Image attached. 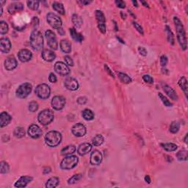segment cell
I'll use <instances>...</instances> for the list:
<instances>
[{"label":"cell","mask_w":188,"mask_h":188,"mask_svg":"<svg viewBox=\"0 0 188 188\" xmlns=\"http://www.w3.org/2000/svg\"><path fill=\"white\" fill-rule=\"evenodd\" d=\"M12 120V117L6 112H2L0 114V126L1 127L8 126Z\"/></svg>","instance_id":"24"},{"label":"cell","mask_w":188,"mask_h":188,"mask_svg":"<svg viewBox=\"0 0 188 188\" xmlns=\"http://www.w3.org/2000/svg\"><path fill=\"white\" fill-rule=\"evenodd\" d=\"M38 121L43 126L49 125L54 120V113L51 110L46 109L43 110L38 114Z\"/></svg>","instance_id":"5"},{"label":"cell","mask_w":188,"mask_h":188,"mask_svg":"<svg viewBox=\"0 0 188 188\" xmlns=\"http://www.w3.org/2000/svg\"><path fill=\"white\" fill-rule=\"evenodd\" d=\"M91 150V144L88 143H84L79 145L78 149H77V153H78L80 156H85L87 154L89 153Z\"/></svg>","instance_id":"23"},{"label":"cell","mask_w":188,"mask_h":188,"mask_svg":"<svg viewBox=\"0 0 188 188\" xmlns=\"http://www.w3.org/2000/svg\"><path fill=\"white\" fill-rule=\"evenodd\" d=\"M180 129V124L177 121H173L169 127V130L171 133L176 134L179 132V130Z\"/></svg>","instance_id":"39"},{"label":"cell","mask_w":188,"mask_h":188,"mask_svg":"<svg viewBox=\"0 0 188 188\" xmlns=\"http://www.w3.org/2000/svg\"><path fill=\"white\" fill-rule=\"evenodd\" d=\"M45 36L47 41L48 46L53 50H57L58 47V43H57V37H56L55 32L52 30H47L45 32Z\"/></svg>","instance_id":"9"},{"label":"cell","mask_w":188,"mask_h":188,"mask_svg":"<svg viewBox=\"0 0 188 188\" xmlns=\"http://www.w3.org/2000/svg\"><path fill=\"white\" fill-rule=\"evenodd\" d=\"M161 146H162L163 149L167 151H176L178 148V146L176 144L172 143H162L161 144Z\"/></svg>","instance_id":"34"},{"label":"cell","mask_w":188,"mask_h":188,"mask_svg":"<svg viewBox=\"0 0 188 188\" xmlns=\"http://www.w3.org/2000/svg\"><path fill=\"white\" fill-rule=\"evenodd\" d=\"M50 172H51V168H50L49 167L45 168L43 169V173H44V174H48V173H49Z\"/></svg>","instance_id":"56"},{"label":"cell","mask_w":188,"mask_h":188,"mask_svg":"<svg viewBox=\"0 0 188 188\" xmlns=\"http://www.w3.org/2000/svg\"><path fill=\"white\" fill-rule=\"evenodd\" d=\"M30 46L35 51H41L43 47V38L41 32L34 30L30 35Z\"/></svg>","instance_id":"2"},{"label":"cell","mask_w":188,"mask_h":188,"mask_svg":"<svg viewBox=\"0 0 188 188\" xmlns=\"http://www.w3.org/2000/svg\"><path fill=\"white\" fill-rule=\"evenodd\" d=\"M27 4L28 8L30 9H31L32 10H37L39 8L40 2L38 1H32V0H30V1H27Z\"/></svg>","instance_id":"41"},{"label":"cell","mask_w":188,"mask_h":188,"mask_svg":"<svg viewBox=\"0 0 188 188\" xmlns=\"http://www.w3.org/2000/svg\"><path fill=\"white\" fill-rule=\"evenodd\" d=\"M18 63L16 59L14 57H7L6 60H5V69L8 70H13L17 67Z\"/></svg>","instance_id":"20"},{"label":"cell","mask_w":188,"mask_h":188,"mask_svg":"<svg viewBox=\"0 0 188 188\" xmlns=\"http://www.w3.org/2000/svg\"><path fill=\"white\" fill-rule=\"evenodd\" d=\"M24 10V5L21 2H13L9 5L8 11L10 14H15L16 13L22 11Z\"/></svg>","instance_id":"21"},{"label":"cell","mask_w":188,"mask_h":188,"mask_svg":"<svg viewBox=\"0 0 188 188\" xmlns=\"http://www.w3.org/2000/svg\"><path fill=\"white\" fill-rule=\"evenodd\" d=\"M60 183V179L57 177H51L50 179H49L48 181L46 183V187L47 188H55Z\"/></svg>","instance_id":"28"},{"label":"cell","mask_w":188,"mask_h":188,"mask_svg":"<svg viewBox=\"0 0 188 188\" xmlns=\"http://www.w3.org/2000/svg\"><path fill=\"white\" fill-rule=\"evenodd\" d=\"M35 93L38 98L41 99H46L49 97L50 93H51V89L47 84H40L36 87Z\"/></svg>","instance_id":"7"},{"label":"cell","mask_w":188,"mask_h":188,"mask_svg":"<svg viewBox=\"0 0 188 188\" xmlns=\"http://www.w3.org/2000/svg\"><path fill=\"white\" fill-rule=\"evenodd\" d=\"M187 151L186 150H181L176 154V158L179 161H187Z\"/></svg>","instance_id":"38"},{"label":"cell","mask_w":188,"mask_h":188,"mask_svg":"<svg viewBox=\"0 0 188 188\" xmlns=\"http://www.w3.org/2000/svg\"><path fill=\"white\" fill-rule=\"evenodd\" d=\"M9 170H10V166L8 162L2 161L0 163V172L2 174H5V173H8L9 172Z\"/></svg>","instance_id":"40"},{"label":"cell","mask_w":188,"mask_h":188,"mask_svg":"<svg viewBox=\"0 0 188 188\" xmlns=\"http://www.w3.org/2000/svg\"><path fill=\"white\" fill-rule=\"evenodd\" d=\"M29 110L32 113H35L38 110V104L36 102H31L29 104Z\"/></svg>","instance_id":"46"},{"label":"cell","mask_w":188,"mask_h":188,"mask_svg":"<svg viewBox=\"0 0 188 188\" xmlns=\"http://www.w3.org/2000/svg\"><path fill=\"white\" fill-rule=\"evenodd\" d=\"M87 102H88V99L85 96H81L77 99V103L79 104H86Z\"/></svg>","instance_id":"52"},{"label":"cell","mask_w":188,"mask_h":188,"mask_svg":"<svg viewBox=\"0 0 188 188\" xmlns=\"http://www.w3.org/2000/svg\"><path fill=\"white\" fill-rule=\"evenodd\" d=\"M132 3H133L134 6H135V7H136V8H137V7H138V5H137V2L136 1H132Z\"/></svg>","instance_id":"61"},{"label":"cell","mask_w":188,"mask_h":188,"mask_svg":"<svg viewBox=\"0 0 188 188\" xmlns=\"http://www.w3.org/2000/svg\"><path fill=\"white\" fill-rule=\"evenodd\" d=\"M133 26L135 27V28L136 29V30L138 31L142 35H143L144 32H143V27L140 26V24H139L137 22H133Z\"/></svg>","instance_id":"49"},{"label":"cell","mask_w":188,"mask_h":188,"mask_svg":"<svg viewBox=\"0 0 188 188\" xmlns=\"http://www.w3.org/2000/svg\"><path fill=\"white\" fill-rule=\"evenodd\" d=\"M76 151V147L73 145H68L61 150V154L63 156H67V155H70L74 154Z\"/></svg>","instance_id":"29"},{"label":"cell","mask_w":188,"mask_h":188,"mask_svg":"<svg viewBox=\"0 0 188 188\" xmlns=\"http://www.w3.org/2000/svg\"><path fill=\"white\" fill-rule=\"evenodd\" d=\"M56 55L50 49H44L42 52V58L46 62H52L55 59Z\"/></svg>","instance_id":"25"},{"label":"cell","mask_w":188,"mask_h":188,"mask_svg":"<svg viewBox=\"0 0 188 188\" xmlns=\"http://www.w3.org/2000/svg\"><path fill=\"white\" fill-rule=\"evenodd\" d=\"M0 8H1V12H0V16H2V13H3L2 6V5H1V7H0Z\"/></svg>","instance_id":"63"},{"label":"cell","mask_w":188,"mask_h":188,"mask_svg":"<svg viewBox=\"0 0 188 188\" xmlns=\"http://www.w3.org/2000/svg\"><path fill=\"white\" fill-rule=\"evenodd\" d=\"M58 32H59L60 35H62V36H63V35H64V34H65V32L63 31V30L62 28L59 29V30H58Z\"/></svg>","instance_id":"59"},{"label":"cell","mask_w":188,"mask_h":188,"mask_svg":"<svg viewBox=\"0 0 188 188\" xmlns=\"http://www.w3.org/2000/svg\"><path fill=\"white\" fill-rule=\"evenodd\" d=\"M62 140V135L59 132L50 131L46 133L45 136V142L49 147H56L60 143Z\"/></svg>","instance_id":"3"},{"label":"cell","mask_w":188,"mask_h":188,"mask_svg":"<svg viewBox=\"0 0 188 188\" xmlns=\"http://www.w3.org/2000/svg\"><path fill=\"white\" fill-rule=\"evenodd\" d=\"M158 96H159V97H160V99H161V101H162V102L164 104V106H166V107H172L173 106L172 103L170 102L168 99L166 98V97L164 96L162 93H159Z\"/></svg>","instance_id":"45"},{"label":"cell","mask_w":188,"mask_h":188,"mask_svg":"<svg viewBox=\"0 0 188 188\" xmlns=\"http://www.w3.org/2000/svg\"><path fill=\"white\" fill-rule=\"evenodd\" d=\"M46 20L49 24L54 29H60L62 27V20L54 13H49L46 16Z\"/></svg>","instance_id":"8"},{"label":"cell","mask_w":188,"mask_h":188,"mask_svg":"<svg viewBox=\"0 0 188 188\" xmlns=\"http://www.w3.org/2000/svg\"><path fill=\"white\" fill-rule=\"evenodd\" d=\"M79 159L74 155H70L65 157L60 163V168L63 170L73 169L78 164Z\"/></svg>","instance_id":"4"},{"label":"cell","mask_w":188,"mask_h":188,"mask_svg":"<svg viewBox=\"0 0 188 188\" xmlns=\"http://www.w3.org/2000/svg\"><path fill=\"white\" fill-rule=\"evenodd\" d=\"M168 63V57L165 55H162L160 57V65L162 67L165 66Z\"/></svg>","instance_id":"50"},{"label":"cell","mask_w":188,"mask_h":188,"mask_svg":"<svg viewBox=\"0 0 188 188\" xmlns=\"http://www.w3.org/2000/svg\"><path fill=\"white\" fill-rule=\"evenodd\" d=\"M25 130L22 127H16L13 131L14 136L17 138H22L25 135Z\"/></svg>","instance_id":"37"},{"label":"cell","mask_w":188,"mask_h":188,"mask_svg":"<svg viewBox=\"0 0 188 188\" xmlns=\"http://www.w3.org/2000/svg\"><path fill=\"white\" fill-rule=\"evenodd\" d=\"M115 4L119 8H125L126 7V3L124 1H121V0H116Z\"/></svg>","instance_id":"51"},{"label":"cell","mask_w":188,"mask_h":188,"mask_svg":"<svg viewBox=\"0 0 188 188\" xmlns=\"http://www.w3.org/2000/svg\"><path fill=\"white\" fill-rule=\"evenodd\" d=\"M81 3L85 5H89L90 3H91V1H85V0H82V1H81Z\"/></svg>","instance_id":"58"},{"label":"cell","mask_w":188,"mask_h":188,"mask_svg":"<svg viewBox=\"0 0 188 188\" xmlns=\"http://www.w3.org/2000/svg\"><path fill=\"white\" fill-rule=\"evenodd\" d=\"M70 36H71V38H73L76 42H82L83 41V39H84V37H83V35L82 34L79 33L78 32H77V30H75L74 28H70Z\"/></svg>","instance_id":"27"},{"label":"cell","mask_w":188,"mask_h":188,"mask_svg":"<svg viewBox=\"0 0 188 188\" xmlns=\"http://www.w3.org/2000/svg\"><path fill=\"white\" fill-rule=\"evenodd\" d=\"M65 61H66V64L67 66H74V62H73V60L71 59V57H70V56H66V57H64Z\"/></svg>","instance_id":"48"},{"label":"cell","mask_w":188,"mask_h":188,"mask_svg":"<svg viewBox=\"0 0 188 188\" xmlns=\"http://www.w3.org/2000/svg\"><path fill=\"white\" fill-rule=\"evenodd\" d=\"M103 156L102 154L98 150H95L93 151V153L90 155V164L92 165H99L102 162Z\"/></svg>","instance_id":"16"},{"label":"cell","mask_w":188,"mask_h":188,"mask_svg":"<svg viewBox=\"0 0 188 188\" xmlns=\"http://www.w3.org/2000/svg\"><path fill=\"white\" fill-rule=\"evenodd\" d=\"M96 18L97 22H98V27L100 32L103 34H105L107 32L106 30V19L104 13L101 10H96Z\"/></svg>","instance_id":"10"},{"label":"cell","mask_w":188,"mask_h":188,"mask_svg":"<svg viewBox=\"0 0 188 188\" xmlns=\"http://www.w3.org/2000/svg\"><path fill=\"white\" fill-rule=\"evenodd\" d=\"M141 4H143L144 5V6L146 7V8H149V5H148V3L146 2H144V1H140Z\"/></svg>","instance_id":"60"},{"label":"cell","mask_w":188,"mask_h":188,"mask_svg":"<svg viewBox=\"0 0 188 188\" xmlns=\"http://www.w3.org/2000/svg\"><path fill=\"white\" fill-rule=\"evenodd\" d=\"M33 180V178L31 176H23L16 181V182L15 183V187L18 188H21V187H25L29 183L32 182Z\"/></svg>","instance_id":"19"},{"label":"cell","mask_w":188,"mask_h":188,"mask_svg":"<svg viewBox=\"0 0 188 188\" xmlns=\"http://www.w3.org/2000/svg\"><path fill=\"white\" fill-rule=\"evenodd\" d=\"M118 78L121 80V82L124 83V84H129V83L132 82L131 77H129L127 74H126L118 72Z\"/></svg>","instance_id":"35"},{"label":"cell","mask_w":188,"mask_h":188,"mask_svg":"<svg viewBox=\"0 0 188 188\" xmlns=\"http://www.w3.org/2000/svg\"><path fill=\"white\" fill-rule=\"evenodd\" d=\"M32 86L31 84H30V83L28 82L23 83V84H21V85L18 88V89L16 90V96L20 99L27 98L32 92Z\"/></svg>","instance_id":"6"},{"label":"cell","mask_w":188,"mask_h":188,"mask_svg":"<svg viewBox=\"0 0 188 188\" xmlns=\"http://www.w3.org/2000/svg\"><path fill=\"white\" fill-rule=\"evenodd\" d=\"M60 46L61 50L66 54H68L71 52V45L70 42L67 40H62L60 43Z\"/></svg>","instance_id":"26"},{"label":"cell","mask_w":188,"mask_h":188,"mask_svg":"<svg viewBox=\"0 0 188 188\" xmlns=\"http://www.w3.org/2000/svg\"><path fill=\"white\" fill-rule=\"evenodd\" d=\"M28 135H30L32 138L38 139L40 138L43 135V131L41 128L36 124H32L28 128Z\"/></svg>","instance_id":"12"},{"label":"cell","mask_w":188,"mask_h":188,"mask_svg":"<svg viewBox=\"0 0 188 188\" xmlns=\"http://www.w3.org/2000/svg\"><path fill=\"white\" fill-rule=\"evenodd\" d=\"M32 57V53L30 50L24 49H21L18 53V58L22 63H26L30 61Z\"/></svg>","instance_id":"17"},{"label":"cell","mask_w":188,"mask_h":188,"mask_svg":"<svg viewBox=\"0 0 188 188\" xmlns=\"http://www.w3.org/2000/svg\"><path fill=\"white\" fill-rule=\"evenodd\" d=\"M49 80L50 82L52 83H55L56 82H57V77H56L55 74L53 73H51L49 74Z\"/></svg>","instance_id":"53"},{"label":"cell","mask_w":188,"mask_h":188,"mask_svg":"<svg viewBox=\"0 0 188 188\" xmlns=\"http://www.w3.org/2000/svg\"><path fill=\"white\" fill-rule=\"evenodd\" d=\"M143 79L144 82L146 83H149V84H153V82H154L153 78L149 74L143 75Z\"/></svg>","instance_id":"47"},{"label":"cell","mask_w":188,"mask_h":188,"mask_svg":"<svg viewBox=\"0 0 188 188\" xmlns=\"http://www.w3.org/2000/svg\"><path fill=\"white\" fill-rule=\"evenodd\" d=\"M72 22H73L75 27L80 28L83 24V21L81 16L77 15V14H74L72 16Z\"/></svg>","instance_id":"31"},{"label":"cell","mask_w":188,"mask_h":188,"mask_svg":"<svg viewBox=\"0 0 188 188\" xmlns=\"http://www.w3.org/2000/svg\"><path fill=\"white\" fill-rule=\"evenodd\" d=\"M104 137L102 135H96L95 137L92 139V143L93 146H101L104 143Z\"/></svg>","instance_id":"36"},{"label":"cell","mask_w":188,"mask_h":188,"mask_svg":"<svg viewBox=\"0 0 188 188\" xmlns=\"http://www.w3.org/2000/svg\"><path fill=\"white\" fill-rule=\"evenodd\" d=\"M145 181L146 182H147L148 184H150L151 183V179H150V176H145Z\"/></svg>","instance_id":"57"},{"label":"cell","mask_w":188,"mask_h":188,"mask_svg":"<svg viewBox=\"0 0 188 188\" xmlns=\"http://www.w3.org/2000/svg\"><path fill=\"white\" fill-rule=\"evenodd\" d=\"M52 8H53L55 11H57V13H59L60 14H61V15H64L65 13H66L65 12V8L64 7H63V5L62 3L58 2H53V4H52Z\"/></svg>","instance_id":"32"},{"label":"cell","mask_w":188,"mask_h":188,"mask_svg":"<svg viewBox=\"0 0 188 188\" xmlns=\"http://www.w3.org/2000/svg\"><path fill=\"white\" fill-rule=\"evenodd\" d=\"M104 68H105L106 71L107 72V73L109 74H110V76H111V77H113V78H115V75H114V74L113 73V72H112V70L110 69L109 67L107 66V65H104Z\"/></svg>","instance_id":"55"},{"label":"cell","mask_w":188,"mask_h":188,"mask_svg":"<svg viewBox=\"0 0 188 188\" xmlns=\"http://www.w3.org/2000/svg\"><path fill=\"white\" fill-rule=\"evenodd\" d=\"M165 31L167 32V35H168V42L171 43V44L173 45L174 44V37H173V35L171 32V30H170V27L166 25L165 27Z\"/></svg>","instance_id":"44"},{"label":"cell","mask_w":188,"mask_h":188,"mask_svg":"<svg viewBox=\"0 0 188 188\" xmlns=\"http://www.w3.org/2000/svg\"><path fill=\"white\" fill-rule=\"evenodd\" d=\"M55 70L60 75L66 76L70 74V69L66 64L63 62H57L55 65Z\"/></svg>","instance_id":"13"},{"label":"cell","mask_w":188,"mask_h":188,"mask_svg":"<svg viewBox=\"0 0 188 188\" xmlns=\"http://www.w3.org/2000/svg\"><path fill=\"white\" fill-rule=\"evenodd\" d=\"M71 132L74 136L81 137L85 135L87 130L85 126L83 125V124L78 123V124L73 126V127H72L71 129Z\"/></svg>","instance_id":"14"},{"label":"cell","mask_w":188,"mask_h":188,"mask_svg":"<svg viewBox=\"0 0 188 188\" xmlns=\"http://www.w3.org/2000/svg\"><path fill=\"white\" fill-rule=\"evenodd\" d=\"M179 85L182 88V90L184 91V94H185L186 97L187 98V94H188V86H187V79L184 77H182V78L179 81Z\"/></svg>","instance_id":"30"},{"label":"cell","mask_w":188,"mask_h":188,"mask_svg":"<svg viewBox=\"0 0 188 188\" xmlns=\"http://www.w3.org/2000/svg\"><path fill=\"white\" fill-rule=\"evenodd\" d=\"M8 24L4 21H0V33L2 35H5L8 32Z\"/></svg>","instance_id":"42"},{"label":"cell","mask_w":188,"mask_h":188,"mask_svg":"<svg viewBox=\"0 0 188 188\" xmlns=\"http://www.w3.org/2000/svg\"><path fill=\"white\" fill-rule=\"evenodd\" d=\"M82 115L83 118L86 121H91L94 118V113L92 110L89 109H85L82 111Z\"/></svg>","instance_id":"33"},{"label":"cell","mask_w":188,"mask_h":188,"mask_svg":"<svg viewBox=\"0 0 188 188\" xmlns=\"http://www.w3.org/2000/svg\"><path fill=\"white\" fill-rule=\"evenodd\" d=\"M52 107L56 110H61L66 105V99L61 96H55L52 99Z\"/></svg>","instance_id":"11"},{"label":"cell","mask_w":188,"mask_h":188,"mask_svg":"<svg viewBox=\"0 0 188 188\" xmlns=\"http://www.w3.org/2000/svg\"><path fill=\"white\" fill-rule=\"evenodd\" d=\"M82 178V174H75L73 176H71L69 179L68 180V184H74L75 183H77L78 181H79Z\"/></svg>","instance_id":"43"},{"label":"cell","mask_w":188,"mask_h":188,"mask_svg":"<svg viewBox=\"0 0 188 188\" xmlns=\"http://www.w3.org/2000/svg\"><path fill=\"white\" fill-rule=\"evenodd\" d=\"M64 85L69 90H77L79 88V83L77 80L73 77H67L64 81Z\"/></svg>","instance_id":"15"},{"label":"cell","mask_w":188,"mask_h":188,"mask_svg":"<svg viewBox=\"0 0 188 188\" xmlns=\"http://www.w3.org/2000/svg\"><path fill=\"white\" fill-rule=\"evenodd\" d=\"M173 21H174L175 27H176L177 39H178L179 43L182 49L186 50L187 47V37H186L185 30H184L183 24H182V21L176 16H174V18H173Z\"/></svg>","instance_id":"1"},{"label":"cell","mask_w":188,"mask_h":188,"mask_svg":"<svg viewBox=\"0 0 188 188\" xmlns=\"http://www.w3.org/2000/svg\"><path fill=\"white\" fill-rule=\"evenodd\" d=\"M162 88H163L164 93L167 94L170 98L174 101L178 100L179 98H178V96H177L176 92L175 91V90H173L171 87H170L169 85H166V84H162Z\"/></svg>","instance_id":"22"},{"label":"cell","mask_w":188,"mask_h":188,"mask_svg":"<svg viewBox=\"0 0 188 188\" xmlns=\"http://www.w3.org/2000/svg\"><path fill=\"white\" fill-rule=\"evenodd\" d=\"M11 49V43L8 38H2L0 39V51L2 53L7 54Z\"/></svg>","instance_id":"18"},{"label":"cell","mask_w":188,"mask_h":188,"mask_svg":"<svg viewBox=\"0 0 188 188\" xmlns=\"http://www.w3.org/2000/svg\"><path fill=\"white\" fill-rule=\"evenodd\" d=\"M187 134L185 135V137H184V142H185V143H187Z\"/></svg>","instance_id":"62"},{"label":"cell","mask_w":188,"mask_h":188,"mask_svg":"<svg viewBox=\"0 0 188 188\" xmlns=\"http://www.w3.org/2000/svg\"><path fill=\"white\" fill-rule=\"evenodd\" d=\"M138 52H139V53H140V55H143V56H146L148 54L147 50H146L145 48H143V47H141V46H140L138 48Z\"/></svg>","instance_id":"54"}]
</instances>
